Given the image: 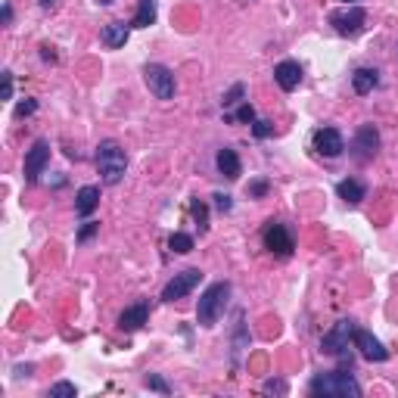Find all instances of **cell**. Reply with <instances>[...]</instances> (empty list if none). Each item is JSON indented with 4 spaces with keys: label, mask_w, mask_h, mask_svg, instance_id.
<instances>
[{
    "label": "cell",
    "mask_w": 398,
    "mask_h": 398,
    "mask_svg": "<svg viewBox=\"0 0 398 398\" xmlns=\"http://www.w3.org/2000/svg\"><path fill=\"white\" fill-rule=\"evenodd\" d=\"M315 150L327 159H336L346 150V141H342V134L336 128H321V131H315Z\"/></svg>",
    "instance_id": "12"
},
{
    "label": "cell",
    "mask_w": 398,
    "mask_h": 398,
    "mask_svg": "<svg viewBox=\"0 0 398 398\" xmlns=\"http://www.w3.org/2000/svg\"><path fill=\"white\" fill-rule=\"evenodd\" d=\"M97 230H100V224H97V221H84V228L78 230V237H75V240H78V243H88L90 237L97 234Z\"/></svg>",
    "instance_id": "29"
},
{
    "label": "cell",
    "mask_w": 398,
    "mask_h": 398,
    "mask_svg": "<svg viewBox=\"0 0 398 398\" xmlns=\"http://www.w3.org/2000/svg\"><path fill=\"white\" fill-rule=\"evenodd\" d=\"M287 383H283V380H268V383H264V386H262V392L264 395H287Z\"/></svg>",
    "instance_id": "28"
},
{
    "label": "cell",
    "mask_w": 398,
    "mask_h": 398,
    "mask_svg": "<svg viewBox=\"0 0 398 398\" xmlns=\"http://www.w3.org/2000/svg\"><path fill=\"white\" fill-rule=\"evenodd\" d=\"M41 56L50 59V63H56V53H53V47H41Z\"/></svg>",
    "instance_id": "35"
},
{
    "label": "cell",
    "mask_w": 398,
    "mask_h": 398,
    "mask_svg": "<svg viewBox=\"0 0 398 398\" xmlns=\"http://www.w3.org/2000/svg\"><path fill=\"white\" fill-rule=\"evenodd\" d=\"M262 240H264V249L274 252V255H283V258L293 255V249H296L293 234H289L287 224H280V221H268V224H264Z\"/></svg>",
    "instance_id": "7"
},
{
    "label": "cell",
    "mask_w": 398,
    "mask_h": 398,
    "mask_svg": "<svg viewBox=\"0 0 398 398\" xmlns=\"http://www.w3.org/2000/svg\"><path fill=\"white\" fill-rule=\"evenodd\" d=\"M212 199H215V209H218V212H230V209H234V202H230L228 193H215Z\"/></svg>",
    "instance_id": "32"
},
{
    "label": "cell",
    "mask_w": 398,
    "mask_h": 398,
    "mask_svg": "<svg viewBox=\"0 0 398 398\" xmlns=\"http://www.w3.org/2000/svg\"><path fill=\"white\" fill-rule=\"evenodd\" d=\"M128 38H131V25H125V22H109L100 31V41L109 50H122L125 44H128Z\"/></svg>",
    "instance_id": "15"
},
{
    "label": "cell",
    "mask_w": 398,
    "mask_h": 398,
    "mask_svg": "<svg viewBox=\"0 0 398 398\" xmlns=\"http://www.w3.org/2000/svg\"><path fill=\"white\" fill-rule=\"evenodd\" d=\"M35 109H38L35 100H25V103H19V106H16V116H19V118H25V116H31Z\"/></svg>",
    "instance_id": "33"
},
{
    "label": "cell",
    "mask_w": 398,
    "mask_h": 398,
    "mask_svg": "<svg viewBox=\"0 0 398 398\" xmlns=\"http://www.w3.org/2000/svg\"><path fill=\"white\" fill-rule=\"evenodd\" d=\"M351 336H355V321H349V317H342V321L333 324V330H327L321 340V351L330 358H346L351 355L349 351V342Z\"/></svg>",
    "instance_id": "5"
},
{
    "label": "cell",
    "mask_w": 398,
    "mask_h": 398,
    "mask_svg": "<svg viewBox=\"0 0 398 398\" xmlns=\"http://www.w3.org/2000/svg\"><path fill=\"white\" fill-rule=\"evenodd\" d=\"M376 84H380V72L376 69H358L355 75H351V88H355V94H361V97H367Z\"/></svg>",
    "instance_id": "19"
},
{
    "label": "cell",
    "mask_w": 398,
    "mask_h": 398,
    "mask_svg": "<svg viewBox=\"0 0 398 398\" xmlns=\"http://www.w3.org/2000/svg\"><path fill=\"white\" fill-rule=\"evenodd\" d=\"M38 3H41V10H53V6H56V0H38Z\"/></svg>",
    "instance_id": "37"
},
{
    "label": "cell",
    "mask_w": 398,
    "mask_h": 398,
    "mask_svg": "<svg viewBox=\"0 0 398 398\" xmlns=\"http://www.w3.org/2000/svg\"><path fill=\"white\" fill-rule=\"evenodd\" d=\"M228 298H230V283L228 280H218L199 296L196 305V324L199 327H215L221 311L228 308Z\"/></svg>",
    "instance_id": "3"
},
{
    "label": "cell",
    "mask_w": 398,
    "mask_h": 398,
    "mask_svg": "<svg viewBox=\"0 0 398 398\" xmlns=\"http://www.w3.org/2000/svg\"><path fill=\"white\" fill-rule=\"evenodd\" d=\"M0 19H3V25L13 22V6H10V3H3V10H0Z\"/></svg>",
    "instance_id": "34"
},
{
    "label": "cell",
    "mask_w": 398,
    "mask_h": 398,
    "mask_svg": "<svg viewBox=\"0 0 398 398\" xmlns=\"http://www.w3.org/2000/svg\"><path fill=\"white\" fill-rule=\"evenodd\" d=\"M97 205H100V187H81L75 193V215L78 218L94 215Z\"/></svg>",
    "instance_id": "17"
},
{
    "label": "cell",
    "mask_w": 398,
    "mask_h": 398,
    "mask_svg": "<svg viewBox=\"0 0 398 398\" xmlns=\"http://www.w3.org/2000/svg\"><path fill=\"white\" fill-rule=\"evenodd\" d=\"M31 370H35V367H31V364H25V367H22V364H19V367H16V376H29Z\"/></svg>",
    "instance_id": "36"
},
{
    "label": "cell",
    "mask_w": 398,
    "mask_h": 398,
    "mask_svg": "<svg viewBox=\"0 0 398 398\" xmlns=\"http://www.w3.org/2000/svg\"><path fill=\"white\" fill-rule=\"evenodd\" d=\"M202 283V271L199 268H187V271H181V274H175L168 283H165V289H162V302H177V298H184V296H190L193 289Z\"/></svg>",
    "instance_id": "8"
},
{
    "label": "cell",
    "mask_w": 398,
    "mask_h": 398,
    "mask_svg": "<svg viewBox=\"0 0 398 398\" xmlns=\"http://www.w3.org/2000/svg\"><path fill=\"white\" fill-rule=\"evenodd\" d=\"M143 81H147L150 94L156 100H175V72L162 63H150L143 65Z\"/></svg>",
    "instance_id": "6"
},
{
    "label": "cell",
    "mask_w": 398,
    "mask_h": 398,
    "mask_svg": "<svg viewBox=\"0 0 398 398\" xmlns=\"http://www.w3.org/2000/svg\"><path fill=\"white\" fill-rule=\"evenodd\" d=\"M215 165H218V171H221L228 181H240L243 165H240V156H237V150L221 147V150H218V156H215Z\"/></svg>",
    "instance_id": "16"
},
{
    "label": "cell",
    "mask_w": 398,
    "mask_h": 398,
    "mask_svg": "<svg viewBox=\"0 0 398 398\" xmlns=\"http://www.w3.org/2000/svg\"><path fill=\"white\" fill-rule=\"evenodd\" d=\"M147 321H150V302H137V305H131V308H125L122 315H118V330L134 333V330H141Z\"/></svg>",
    "instance_id": "14"
},
{
    "label": "cell",
    "mask_w": 398,
    "mask_h": 398,
    "mask_svg": "<svg viewBox=\"0 0 398 398\" xmlns=\"http://www.w3.org/2000/svg\"><path fill=\"white\" fill-rule=\"evenodd\" d=\"M268 190H271V184L264 181V177H258V181L249 184V196H255V199H262L264 193H268Z\"/></svg>",
    "instance_id": "30"
},
{
    "label": "cell",
    "mask_w": 398,
    "mask_h": 398,
    "mask_svg": "<svg viewBox=\"0 0 398 398\" xmlns=\"http://www.w3.org/2000/svg\"><path fill=\"white\" fill-rule=\"evenodd\" d=\"M47 395L50 398H75L78 389H75V383H56V386L47 389Z\"/></svg>",
    "instance_id": "26"
},
{
    "label": "cell",
    "mask_w": 398,
    "mask_h": 398,
    "mask_svg": "<svg viewBox=\"0 0 398 398\" xmlns=\"http://www.w3.org/2000/svg\"><path fill=\"white\" fill-rule=\"evenodd\" d=\"M274 81L280 90H296L298 84H302V65L296 63V59H283V63L274 65Z\"/></svg>",
    "instance_id": "13"
},
{
    "label": "cell",
    "mask_w": 398,
    "mask_h": 398,
    "mask_svg": "<svg viewBox=\"0 0 398 398\" xmlns=\"http://www.w3.org/2000/svg\"><path fill=\"white\" fill-rule=\"evenodd\" d=\"M50 162V143L47 141H35L31 143V150L25 152V184H38V177L44 175V168H47Z\"/></svg>",
    "instance_id": "9"
},
{
    "label": "cell",
    "mask_w": 398,
    "mask_h": 398,
    "mask_svg": "<svg viewBox=\"0 0 398 398\" xmlns=\"http://www.w3.org/2000/svg\"><path fill=\"white\" fill-rule=\"evenodd\" d=\"M143 386H147V389H152V392L171 395V386H168V383H165V380H162V376H159V374H147V376H143Z\"/></svg>",
    "instance_id": "24"
},
{
    "label": "cell",
    "mask_w": 398,
    "mask_h": 398,
    "mask_svg": "<svg viewBox=\"0 0 398 398\" xmlns=\"http://www.w3.org/2000/svg\"><path fill=\"white\" fill-rule=\"evenodd\" d=\"M243 97H246V84H234V88L221 97V106H224V109H234V106L243 103Z\"/></svg>",
    "instance_id": "23"
},
{
    "label": "cell",
    "mask_w": 398,
    "mask_h": 398,
    "mask_svg": "<svg viewBox=\"0 0 398 398\" xmlns=\"http://www.w3.org/2000/svg\"><path fill=\"white\" fill-rule=\"evenodd\" d=\"M336 196H340L346 205H358L364 196H367V190H364L361 181H355V177H346V181L336 184Z\"/></svg>",
    "instance_id": "18"
},
{
    "label": "cell",
    "mask_w": 398,
    "mask_h": 398,
    "mask_svg": "<svg viewBox=\"0 0 398 398\" xmlns=\"http://www.w3.org/2000/svg\"><path fill=\"white\" fill-rule=\"evenodd\" d=\"M376 150H380V131L374 125H361L355 131V141H351V156L358 162H370L376 156Z\"/></svg>",
    "instance_id": "10"
},
{
    "label": "cell",
    "mask_w": 398,
    "mask_h": 398,
    "mask_svg": "<svg viewBox=\"0 0 398 398\" xmlns=\"http://www.w3.org/2000/svg\"><path fill=\"white\" fill-rule=\"evenodd\" d=\"M97 171H100V177H103V184H109V187H116V184L125 177V171H128V156H125V150L118 141H100Z\"/></svg>",
    "instance_id": "2"
},
{
    "label": "cell",
    "mask_w": 398,
    "mask_h": 398,
    "mask_svg": "<svg viewBox=\"0 0 398 398\" xmlns=\"http://www.w3.org/2000/svg\"><path fill=\"white\" fill-rule=\"evenodd\" d=\"M252 134H255L258 141H264V137L274 134V125L264 122V118H255V122H252Z\"/></svg>",
    "instance_id": "27"
},
{
    "label": "cell",
    "mask_w": 398,
    "mask_h": 398,
    "mask_svg": "<svg viewBox=\"0 0 398 398\" xmlns=\"http://www.w3.org/2000/svg\"><path fill=\"white\" fill-rule=\"evenodd\" d=\"M0 78H3V90H0V97H3V100H13V72L3 69V75H0Z\"/></svg>",
    "instance_id": "31"
},
{
    "label": "cell",
    "mask_w": 398,
    "mask_h": 398,
    "mask_svg": "<svg viewBox=\"0 0 398 398\" xmlns=\"http://www.w3.org/2000/svg\"><path fill=\"white\" fill-rule=\"evenodd\" d=\"M190 215H193V221L199 224V234H205V230H209V205H205L199 196L190 202Z\"/></svg>",
    "instance_id": "21"
},
{
    "label": "cell",
    "mask_w": 398,
    "mask_h": 398,
    "mask_svg": "<svg viewBox=\"0 0 398 398\" xmlns=\"http://www.w3.org/2000/svg\"><path fill=\"white\" fill-rule=\"evenodd\" d=\"M152 22H156V0H141L131 25H134V29H150Z\"/></svg>",
    "instance_id": "20"
},
{
    "label": "cell",
    "mask_w": 398,
    "mask_h": 398,
    "mask_svg": "<svg viewBox=\"0 0 398 398\" xmlns=\"http://www.w3.org/2000/svg\"><path fill=\"white\" fill-rule=\"evenodd\" d=\"M351 3H358V0H346V6H351Z\"/></svg>",
    "instance_id": "39"
},
{
    "label": "cell",
    "mask_w": 398,
    "mask_h": 398,
    "mask_svg": "<svg viewBox=\"0 0 398 398\" xmlns=\"http://www.w3.org/2000/svg\"><path fill=\"white\" fill-rule=\"evenodd\" d=\"M228 122H240V125H252L255 122V109H252L249 103H240V109L234 112V116H228Z\"/></svg>",
    "instance_id": "25"
},
{
    "label": "cell",
    "mask_w": 398,
    "mask_h": 398,
    "mask_svg": "<svg viewBox=\"0 0 398 398\" xmlns=\"http://www.w3.org/2000/svg\"><path fill=\"white\" fill-rule=\"evenodd\" d=\"M168 246L171 252H177V255H187V252H193V237L190 234H171V240H168Z\"/></svg>",
    "instance_id": "22"
},
{
    "label": "cell",
    "mask_w": 398,
    "mask_h": 398,
    "mask_svg": "<svg viewBox=\"0 0 398 398\" xmlns=\"http://www.w3.org/2000/svg\"><path fill=\"white\" fill-rule=\"evenodd\" d=\"M351 342H355V349L361 351V358H367V361H386L389 358V351L386 346H383L380 340H376L374 333H367V330H361V327H355V336H351Z\"/></svg>",
    "instance_id": "11"
},
{
    "label": "cell",
    "mask_w": 398,
    "mask_h": 398,
    "mask_svg": "<svg viewBox=\"0 0 398 398\" xmlns=\"http://www.w3.org/2000/svg\"><path fill=\"white\" fill-rule=\"evenodd\" d=\"M395 53H398V47H395Z\"/></svg>",
    "instance_id": "40"
},
{
    "label": "cell",
    "mask_w": 398,
    "mask_h": 398,
    "mask_svg": "<svg viewBox=\"0 0 398 398\" xmlns=\"http://www.w3.org/2000/svg\"><path fill=\"white\" fill-rule=\"evenodd\" d=\"M97 3H100V6H106V3H112V0H97Z\"/></svg>",
    "instance_id": "38"
},
{
    "label": "cell",
    "mask_w": 398,
    "mask_h": 398,
    "mask_svg": "<svg viewBox=\"0 0 398 398\" xmlns=\"http://www.w3.org/2000/svg\"><path fill=\"white\" fill-rule=\"evenodd\" d=\"M308 392L315 398H361V386H358V380L346 367H340V370L317 374L308 383Z\"/></svg>",
    "instance_id": "1"
},
{
    "label": "cell",
    "mask_w": 398,
    "mask_h": 398,
    "mask_svg": "<svg viewBox=\"0 0 398 398\" xmlns=\"http://www.w3.org/2000/svg\"><path fill=\"white\" fill-rule=\"evenodd\" d=\"M330 25H333L336 35L342 38H358L364 31V25H367V10L358 3L351 6H342V10L330 13Z\"/></svg>",
    "instance_id": "4"
}]
</instances>
